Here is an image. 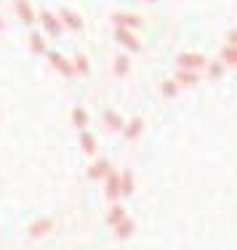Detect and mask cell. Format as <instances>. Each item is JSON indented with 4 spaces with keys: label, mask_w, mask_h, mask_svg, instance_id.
<instances>
[{
    "label": "cell",
    "mask_w": 237,
    "mask_h": 250,
    "mask_svg": "<svg viewBox=\"0 0 237 250\" xmlns=\"http://www.w3.org/2000/svg\"><path fill=\"white\" fill-rule=\"evenodd\" d=\"M176 64H179V69L200 72V69L208 67V59H205L203 53H192V51H187V53H179V56H176Z\"/></svg>",
    "instance_id": "6da1fadb"
},
{
    "label": "cell",
    "mask_w": 237,
    "mask_h": 250,
    "mask_svg": "<svg viewBox=\"0 0 237 250\" xmlns=\"http://www.w3.org/2000/svg\"><path fill=\"white\" fill-rule=\"evenodd\" d=\"M38 21H40V27H43V32L51 35V38H62V32L67 29V27L62 24V19H59V16H53L51 11H43Z\"/></svg>",
    "instance_id": "7a4b0ae2"
},
{
    "label": "cell",
    "mask_w": 237,
    "mask_h": 250,
    "mask_svg": "<svg viewBox=\"0 0 237 250\" xmlns=\"http://www.w3.org/2000/svg\"><path fill=\"white\" fill-rule=\"evenodd\" d=\"M45 56H48V64H51L53 69H56L59 75H64V77H72V75H78V72H75V64L69 62L67 56H62V53H56V51H48Z\"/></svg>",
    "instance_id": "3957f363"
},
{
    "label": "cell",
    "mask_w": 237,
    "mask_h": 250,
    "mask_svg": "<svg viewBox=\"0 0 237 250\" xmlns=\"http://www.w3.org/2000/svg\"><path fill=\"white\" fill-rule=\"evenodd\" d=\"M104 181H107V187H104V194H107V200L117 202V200L123 197V178H120V173H115V170H112V173L107 176Z\"/></svg>",
    "instance_id": "277c9868"
},
{
    "label": "cell",
    "mask_w": 237,
    "mask_h": 250,
    "mask_svg": "<svg viewBox=\"0 0 237 250\" xmlns=\"http://www.w3.org/2000/svg\"><path fill=\"white\" fill-rule=\"evenodd\" d=\"M115 40L123 45L126 51H136L139 53L141 51V43H139V38L131 32V29H123V27H115Z\"/></svg>",
    "instance_id": "5b68a950"
},
{
    "label": "cell",
    "mask_w": 237,
    "mask_h": 250,
    "mask_svg": "<svg viewBox=\"0 0 237 250\" xmlns=\"http://www.w3.org/2000/svg\"><path fill=\"white\" fill-rule=\"evenodd\" d=\"M14 8H16V16H19L27 27H32L35 21L40 19V16L35 14V8H32V3H29V0H14Z\"/></svg>",
    "instance_id": "8992f818"
},
{
    "label": "cell",
    "mask_w": 237,
    "mask_h": 250,
    "mask_svg": "<svg viewBox=\"0 0 237 250\" xmlns=\"http://www.w3.org/2000/svg\"><path fill=\"white\" fill-rule=\"evenodd\" d=\"M59 19H62V24L67 27V29H72V32H83V19H80V14H75V11H69V8H62L59 11Z\"/></svg>",
    "instance_id": "52a82bcc"
},
{
    "label": "cell",
    "mask_w": 237,
    "mask_h": 250,
    "mask_svg": "<svg viewBox=\"0 0 237 250\" xmlns=\"http://www.w3.org/2000/svg\"><path fill=\"white\" fill-rule=\"evenodd\" d=\"M112 24L123 27V29H139L141 27V16L139 14H112Z\"/></svg>",
    "instance_id": "ba28073f"
},
{
    "label": "cell",
    "mask_w": 237,
    "mask_h": 250,
    "mask_svg": "<svg viewBox=\"0 0 237 250\" xmlns=\"http://www.w3.org/2000/svg\"><path fill=\"white\" fill-rule=\"evenodd\" d=\"M102 120H104V125H107V130H112V133H123V130H126V123H123V117L117 115V112H112V109L104 112Z\"/></svg>",
    "instance_id": "9c48e42d"
},
{
    "label": "cell",
    "mask_w": 237,
    "mask_h": 250,
    "mask_svg": "<svg viewBox=\"0 0 237 250\" xmlns=\"http://www.w3.org/2000/svg\"><path fill=\"white\" fill-rule=\"evenodd\" d=\"M109 173H112V165L107 163V160H96V163L88 168V178H91V181H102V178H107Z\"/></svg>",
    "instance_id": "30bf717a"
},
{
    "label": "cell",
    "mask_w": 237,
    "mask_h": 250,
    "mask_svg": "<svg viewBox=\"0 0 237 250\" xmlns=\"http://www.w3.org/2000/svg\"><path fill=\"white\" fill-rule=\"evenodd\" d=\"M80 149L86 154H96L99 141H96V136H93L91 130H80Z\"/></svg>",
    "instance_id": "8fae6325"
},
{
    "label": "cell",
    "mask_w": 237,
    "mask_h": 250,
    "mask_svg": "<svg viewBox=\"0 0 237 250\" xmlns=\"http://www.w3.org/2000/svg\"><path fill=\"white\" fill-rule=\"evenodd\" d=\"M51 229H53L51 218H38V221L29 224V237H43V234H48Z\"/></svg>",
    "instance_id": "7c38bea8"
},
{
    "label": "cell",
    "mask_w": 237,
    "mask_h": 250,
    "mask_svg": "<svg viewBox=\"0 0 237 250\" xmlns=\"http://www.w3.org/2000/svg\"><path fill=\"white\" fill-rule=\"evenodd\" d=\"M141 130H144V120H141V117H133L131 123H126L123 136H126L128 141H133V139H139V136H141Z\"/></svg>",
    "instance_id": "4fadbf2b"
},
{
    "label": "cell",
    "mask_w": 237,
    "mask_h": 250,
    "mask_svg": "<svg viewBox=\"0 0 237 250\" xmlns=\"http://www.w3.org/2000/svg\"><path fill=\"white\" fill-rule=\"evenodd\" d=\"M173 80L179 83L181 88H192V85H197V83H200V77H197V72H189V69H179Z\"/></svg>",
    "instance_id": "5bb4252c"
},
{
    "label": "cell",
    "mask_w": 237,
    "mask_h": 250,
    "mask_svg": "<svg viewBox=\"0 0 237 250\" xmlns=\"http://www.w3.org/2000/svg\"><path fill=\"white\" fill-rule=\"evenodd\" d=\"M72 128H78V130L88 128V112L83 109V106H75L72 109Z\"/></svg>",
    "instance_id": "9a60e30c"
},
{
    "label": "cell",
    "mask_w": 237,
    "mask_h": 250,
    "mask_svg": "<svg viewBox=\"0 0 237 250\" xmlns=\"http://www.w3.org/2000/svg\"><path fill=\"white\" fill-rule=\"evenodd\" d=\"M126 218H128V216H126V208L115 202V205H112V210H109V216H107V224H109V226H117L120 221H126Z\"/></svg>",
    "instance_id": "2e32d148"
},
{
    "label": "cell",
    "mask_w": 237,
    "mask_h": 250,
    "mask_svg": "<svg viewBox=\"0 0 237 250\" xmlns=\"http://www.w3.org/2000/svg\"><path fill=\"white\" fill-rule=\"evenodd\" d=\"M29 48H32V53H48V48H45V38L40 32L29 35Z\"/></svg>",
    "instance_id": "e0dca14e"
},
{
    "label": "cell",
    "mask_w": 237,
    "mask_h": 250,
    "mask_svg": "<svg viewBox=\"0 0 237 250\" xmlns=\"http://www.w3.org/2000/svg\"><path fill=\"white\" fill-rule=\"evenodd\" d=\"M133 229H136V224L131 221V218H126V221H120L115 226V234L120 237V240H128V237L133 234Z\"/></svg>",
    "instance_id": "ac0fdd59"
},
{
    "label": "cell",
    "mask_w": 237,
    "mask_h": 250,
    "mask_svg": "<svg viewBox=\"0 0 237 250\" xmlns=\"http://www.w3.org/2000/svg\"><path fill=\"white\" fill-rule=\"evenodd\" d=\"M115 75L117 77H126L128 75V69H131V62H128V56H115Z\"/></svg>",
    "instance_id": "d6986e66"
},
{
    "label": "cell",
    "mask_w": 237,
    "mask_h": 250,
    "mask_svg": "<svg viewBox=\"0 0 237 250\" xmlns=\"http://www.w3.org/2000/svg\"><path fill=\"white\" fill-rule=\"evenodd\" d=\"M120 178H123V197H131L133 187H136V184H133V173H131V170H123Z\"/></svg>",
    "instance_id": "ffe728a7"
},
{
    "label": "cell",
    "mask_w": 237,
    "mask_h": 250,
    "mask_svg": "<svg viewBox=\"0 0 237 250\" xmlns=\"http://www.w3.org/2000/svg\"><path fill=\"white\" fill-rule=\"evenodd\" d=\"M179 88H181V85H179L176 80H165L163 85H160V93H163L165 99H173L176 93H179Z\"/></svg>",
    "instance_id": "44dd1931"
},
{
    "label": "cell",
    "mask_w": 237,
    "mask_h": 250,
    "mask_svg": "<svg viewBox=\"0 0 237 250\" xmlns=\"http://www.w3.org/2000/svg\"><path fill=\"white\" fill-rule=\"evenodd\" d=\"M221 62H224V64H232V67H237V45H227V48L221 51Z\"/></svg>",
    "instance_id": "7402d4cb"
},
{
    "label": "cell",
    "mask_w": 237,
    "mask_h": 250,
    "mask_svg": "<svg viewBox=\"0 0 237 250\" xmlns=\"http://www.w3.org/2000/svg\"><path fill=\"white\" fill-rule=\"evenodd\" d=\"M72 64H75V72H78V75H88V69H91V67H88V56H86V53H78Z\"/></svg>",
    "instance_id": "603a6c76"
},
{
    "label": "cell",
    "mask_w": 237,
    "mask_h": 250,
    "mask_svg": "<svg viewBox=\"0 0 237 250\" xmlns=\"http://www.w3.org/2000/svg\"><path fill=\"white\" fill-rule=\"evenodd\" d=\"M208 75L213 77V80H216V77H221L224 75V64L218 62V64H208Z\"/></svg>",
    "instance_id": "cb8c5ba5"
},
{
    "label": "cell",
    "mask_w": 237,
    "mask_h": 250,
    "mask_svg": "<svg viewBox=\"0 0 237 250\" xmlns=\"http://www.w3.org/2000/svg\"><path fill=\"white\" fill-rule=\"evenodd\" d=\"M227 43H229V45H237V29H232V32H229Z\"/></svg>",
    "instance_id": "d4e9b609"
},
{
    "label": "cell",
    "mask_w": 237,
    "mask_h": 250,
    "mask_svg": "<svg viewBox=\"0 0 237 250\" xmlns=\"http://www.w3.org/2000/svg\"><path fill=\"white\" fill-rule=\"evenodd\" d=\"M3 27H5V24H3V19H0V32H3Z\"/></svg>",
    "instance_id": "484cf974"
},
{
    "label": "cell",
    "mask_w": 237,
    "mask_h": 250,
    "mask_svg": "<svg viewBox=\"0 0 237 250\" xmlns=\"http://www.w3.org/2000/svg\"><path fill=\"white\" fill-rule=\"evenodd\" d=\"M147 3H157V0H147Z\"/></svg>",
    "instance_id": "4316f807"
}]
</instances>
